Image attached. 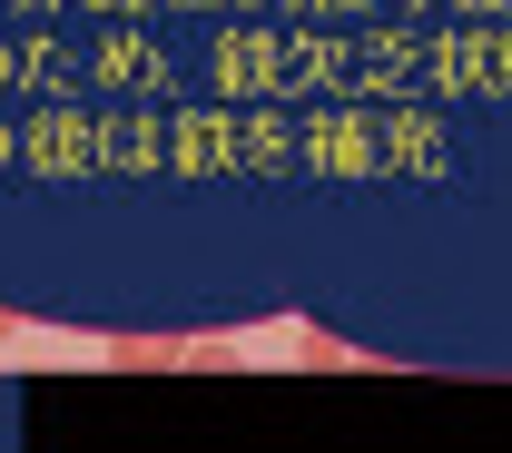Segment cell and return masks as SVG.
<instances>
[{
    "label": "cell",
    "mask_w": 512,
    "mask_h": 453,
    "mask_svg": "<svg viewBox=\"0 0 512 453\" xmlns=\"http://www.w3.org/2000/svg\"><path fill=\"white\" fill-rule=\"evenodd\" d=\"M0 335H10V316H0Z\"/></svg>",
    "instance_id": "cell-1"
}]
</instances>
